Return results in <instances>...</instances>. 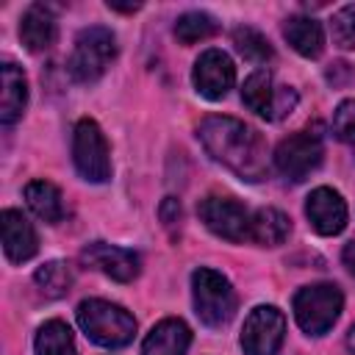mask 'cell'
I'll return each mask as SVG.
<instances>
[{
  "label": "cell",
  "mask_w": 355,
  "mask_h": 355,
  "mask_svg": "<svg viewBox=\"0 0 355 355\" xmlns=\"http://www.w3.org/2000/svg\"><path fill=\"white\" fill-rule=\"evenodd\" d=\"M197 139L205 147V153L227 166L236 178L247 183H258L269 172V158H266V141L263 136L250 128L247 122L236 116H219L211 114L200 122Z\"/></svg>",
  "instance_id": "6da1fadb"
},
{
  "label": "cell",
  "mask_w": 355,
  "mask_h": 355,
  "mask_svg": "<svg viewBox=\"0 0 355 355\" xmlns=\"http://www.w3.org/2000/svg\"><path fill=\"white\" fill-rule=\"evenodd\" d=\"M78 324L89 336V341L105 347V349H119L128 347L136 336V319L130 311H125L116 302L108 300H83L78 305Z\"/></svg>",
  "instance_id": "7a4b0ae2"
},
{
  "label": "cell",
  "mask_w": 355,
  "mask_h": 355,
  "mask_svg": "<svg viewBox=\"0 0 355 355\" xmlns=\"http://www.w3.org/2000/svg\"><path fill=\"white\" fill-rule=\"evenodd\" d=\"M191 297H194V311H197V316L205 327L219 330L236 313V291H233L230 280L222 272L211 269V266L194 269Z\"/></svg>",
  "instance_id": "3957f363"
},
{
  "label": "cell",
  "mask_w": 355,
  "mask_h": 355,
  "mask_svg": "<svg viewBox=\"0 0 355 355\" xmlns=\"http://www.w3.org/2000/svg\"><path fill=\"white\" fill-rule=\"evenodd\" d=\"M114 58H116V36L111 33V28L92 25L78 33L67 67L78 83H94L105 75Z\"/></svg>",
  "instance_id": "277c9868"
},
{
  "label": "cell",
  "mask_w": 355,
  "mask_h": 355,
  "mask_svg": "<svg viewBox=\"0 0 355 355\" xmlns=\"http://www.w3.org/2000/svg\"><path fill=\"white\" fill-rule=\"evenodd\" d=\"M344 294L333 283H313L294 294V319L308 336H324L341 316Z\"/></svg>",
  "instance_id": "5b68a950"
},
{
  "label": "cell",
  "mask_w": 355,
  "mask_h": 355,
  "mask_svg": "<svg viewBox=\"0 0 355 355\" xmlns=\"http://www.w3.org/2000/svg\"><path fill=\"white\" fill-rule=\"evenodd\" d=\"M72 161L83 180L105 183L111 178V150L103 128L94 119H78L72 130Z\"/></svg>",
  "instance_id": "8992f818"
},
{
  "label": "cell",
  "mask_w": 355,
  "mask_h": 355,
  "mask_svg": "<svg viewBox=\"0 0 355 355\" xmlns=\"http://www.w3.org/2000/svg\"><path fill=\"white\" fill-rule=\"evenodd\" d=\"M241 100L250 111H255L263 119H283L286 114L294 111L297 105V92L291 86H275L272 72L266 67L255 69L247 75L241 86Z\"/></svg>",
  "instance_id": "52a82bcc"
},
{
  "label": "cell",
  "mask_w": 355,
  "mask_h": 355,
  "mask_svg": "<svg viewBox=\"0 0 355 355\" xmlns=\"http://www.w3.org/2000/svg\"><path fill=\"white\" fill-rule=\"evenodd\" d=\"M322 155H324L322 136L313 130H297L275 147L272 158H275V166L283 178L300 183L322 164Z\"/></svg>",
  "instance_id": "ba28073f"
},
{
  "label": "cell",
  "mask_w": 355,
  "mask_h": 355,
  "mask_svg": "<svg viewBox=\"0 0 355 355\" xmlns=\"http://www.w3.org/2000/svg\"><path fill=\"white\" fill-rule=\"evenodd\" d=\"M286 338V316L275 305H258L250 311L241 327L244 355H277Z\"/></svg>",
  "instance_id": "9c48e42d"
},
{
  "label": "cell",
  "mask_w": 355,
  "mask_h": 355,
  "mask_svg": "<svg viewBox=\"0 0 355 355\" xmlns=\"http://www.w3.org/2000/svg\"><path fill=\"white\" fill-rule=\"evenodd\" d=\"M197 214H200V222L214 236H219L225 241H233V244L250 241V219H252V214L241 202H236L233 197H205L197 205Z\"/></svg>",
  "instance_id": "30bf717a"
},
{
  "label": "cell",
  "mask_w": 355,
  "mask_h": 355,
  "mask_svg": "<svg viewBox=\"0 0 355 355\" xmlns=\"http://www.w3.org/2000/svg\"><path fill=\"white\" fill-rule=\"evenodd\" d=\"M191 80H194V89L205 100H222L236 83V67L225 50L211 47V50L200 53V58L194 61Z\"/></svg>",
  "instance_id": "8fae6325"
},
{
  "label": "cell",
  "mask_w": 355,
  "mask_h": 355,
  "mask_svg": "<svg viewBox=\"0 0 355 355\" xmlns=\"http://www.w3.org/2000/svg\"><path fill=\"white\" fill-rule=\"evenodd\" d=\"M80 261L97 272H103L105 277L116 280V283H130L133 277H139L141 269V258L133 250L116 247V244H105V241H92L80 250Z\"/></svg>",
  "instance_id": "7c38bea8"
},
{
  "label": "cell",
  "mask_w": 355,
  "mask_h": 355,
  "mask_svg": "<svg viewBox=\"0 0 355 355\" xmlns=\"http://www.w3.org/2000/svg\"><path fill=\"white\" fill-rule=\"evenodd\" d=\"M305 216L319 236H336L347 225V202L336 189L319 186L305 200Z\"/></svg>",
  "instance_id": "4fadbf2b"
},
{
  "label": "cell",
  "mask_w": 355,
  "mask_h": 355,
  "mask_svg": "<svg viewBox=\"0 0 355 355\" xmlns=\"http://www.w3.org/2000/svg\"><path fill=\"white\" fill-rule=\"evenodd\" d=\"M0 227H3V252L11 263H25L39 252L36 230L22 211L6 208L0 214Z\"/></svg>",
  "instance_id": "5bb4252c"
},
{
  "label": "cell",
  "mask_w": 355,
  "mask_h": 355,
  "mask_svg": "<svg viewBox=\"0 0 355 355\" xmlns=\"http://www.w3.org/2000/svg\"><path fill=\"white\" fill-rule=\"evenodd\" d=\"M58 36V22H55V11L44 3H33L28 6V11L22 14L19 22V39L31 53H44L55 44Z\"/></svg>",
  "instance_id": "9a60e30c"
},
{
  "label": "cell",
  "mask_w": 355,
  "mask_h": 355,
  "mask_svg": "<svg viewBox=\"0 0 355 355\" xmlns=\"http://www.w3.org/2000/svg\"><path fill=\"white\" fill-rule=\"evenodd\" d=\"M191 344V330L183 319H161L144 338L141 355H186Z\"/></svg>",
  "instance_id": "2e32d148"
},
{
  "label": "cell",
  "mask_w": 355,
  "mask_h": 355,
  "mask_svg": "<svg viewBox=\"0 0 355 355\" xmlns=\"http://www.w3.org/2000/svg\"><path fill=\"white\" fill-rule=\"evenodd\" d=\"M0 83H3V92H0V122L8 128V125H14L25 114V105H28V78H25V72L17 64L8 61V64L0 67Z\"/></svg>",
  "instance_id": "e0dca14e"
},
{
  "label": "cell",
  "mask_w": 355,
  "mask_h": 355,
  "mask_svg": "<svg viewBox=\"0 0 355 355\" xmlns=\"http://www.w3.org/2000/svg\"><path fill=\"white\" fill-rule=\"evenodd\" d=\"M283 36L305 58H316L324 50V31L313 17H305V14L288 17L283 25Z\"/></svg>",
  "instance_id": "ac0fdd59"
},
{
  "label": "cell",
  "mask_w": 355,
  "mask_h": 355,
  "mask_svg": "<svg viewBox=\"0 0 355 355\" xmlns=\"http://www.w3.org/2000/svg\"><path fill=\"white\" fill-rule=\"evenodd\" d=\"M291 233V219L277 208H258L250 219V241L258 247H280Z\"/></svg>",
  "instance_id": "d6986e66"
},
{
  "label": "cell",
  "mask_w": 355,
  "mask_h": 355,
  "mask_svg": "<svg viewBox=\"0 0 355 355\" xmlns=\"http://www.w3.org/2000/svg\"><path fill=\"white\" fill-rule=\"evenodd\" d=\"M25 202L33 211V216H39L47 225L64 219V197L50 180H31L25 186Z\"/></svg>",
  "instance_id": "ffe728a7"
},
{
  "label": "cell",
  "mask_w": 355,
  "mask_h": 355,
  "mask_svg": "<svg viewBox=\"0 0 355 355\" xmlns=\"http://www.w3.org/2000/svg\"><path fill=\"white\" fill-rule=\"evenodd\" d=\"M36 355H75V338L67 322L50 319L36 333Z\"/></svg>",
  "instance_id": "44dd1931"
},
{
  "label": "cell",
  "mask_w": 355,
  "mask_h": 355,
  "mask_svg": "<svg viewBox=\"0 0 355 355\" xmlns=\"http://www.w3.org/2000/svg\"><path fill=\"white\" fill-rule=\"evenodd\" d=\"M33 280L44 297L58 300V297H67V291L72 288V269L64 261H47L44 266L36 269Z\"/></svg>",
  "instance_id": "7402d4cb"
},
{
  "label": "cell",
  "mask_w": 355,
  "mask_h": 355,
  "mask_svg": "<svg viewBox=\"0 0 355 355\" xmlns=\"http://www.w3.org/2000/svg\"><path fill=\"white\" fill-rule=\"evenodd\" d=\"M216 31H219V22L208 11H186L175 22V36L183 44H194V42L211 39Z\"/></svg>",
  "instance_id": "603a6c76"
},
{
  "label": "cell",
  "mask_w": 355,
  "mask_h": 355,
  "mask_svg": "<svg viewBox=\"0 0 355 355\" xmlns=\"http://www.w3.org/2000/svg\"><path fill=\"white\" fill-rule=\"evenodd\" d=\"M233 44H236V50H239L247 61H255V64H266V61L275 55L269 39H266L261 31L250 28V25H241V28L233 31Z\"/></svg>",
  "instance_id": "cb8c5ba5"
},
{
  "label": "cell",
  "mask_w": 355,
  "mask_h": 355,
  "mask_svg": "<svg viewBox=\"0 0 355 355\" xmlns=\"http://www.w3.org/2000/svg\"><path fill=\"white\" fill-rule=\"evenodd\" d=\"M330 36L341 50H355V3H349L333 14Z\"/></svg>",
  "instance_id": "d4e9b609"
},
{
  "label": "cell",
  "mask_w": 355,
  "mask_h": 355,
  "mask_svg": "<svg viewBox=\"0 0 355 355\" xmlns=\"http://www.w3.org/2000/svg\"><path fill=\"white\" fill-rule=\"evenodd\" d=\"M333 133L344 144H349L355 155V100H344L333 114Z\"/></svg>",
  "instance_id": "484cf974"
},
{
  "label": "cell",
  "mask_w": 355,
  "mask_h": 355,
  "mask_svg": "<svg viewBox=\"0 0 355 355\" xmlns=\"http://www.w3.org/2000/svg\"><path fill=\"white\" fill-rule=\"evenodd\" d=\"M341 258H344V263H347V269L355 275V241H349L347 247H344V252H341Z\"/></svg>",
  "instance_id": "4316f807"
},
{
  "label": "cell",
  "mask_w": 355,
  "mask_h": 355,
  "mask_svg": "<svg viewBox=\"0 0 355 355\" xmlns=\"http://www.w3.org/2000/svg\"><path fill=\"white\" fill-rule=\"evenodd\" d=\"M108 8H114V11H122V14H133V11H139L141 6L136 3V6H122V3H111L108 0Z\"/></svg>",
  "instance_id": "83f0119b"
},
{
  "label": "cell",
  "mask_w": 355,
  "mask_h": 355,
  "mask_svg": "<svg viewBox=\"0 0 355 355\" xmlns=\"http://www.w3.org/2000/svg\"><path fill=\"white\" fill-rule=\"evenodd\" d=\"M347 349L355 355V324L349 327V333H347Z\"/></svg>",
  "instance_id": "f1b7e54d"
}]
</instances>
